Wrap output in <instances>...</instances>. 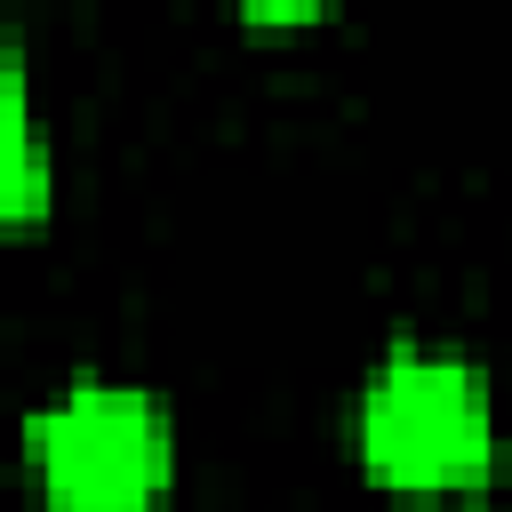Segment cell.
<instances>
[{"label":"cell","instance_id":"obj_1","mask_svg":"<svg viewBox=\"0 0 512 512\" xmlns=\"http://www.w3.org/2000/svg\"><path fill=\"white\" fill-rule=\"evenodd\" d=\"M488 384L448 352H392L360 392V456L384 488H464L488 472Z\"/></svg>","mask_w":512,"mask_h":512},{"label":"cell","instance_id":"obj_2","mask_svg":"<svg viewBox=\"0 0 512 512\" xmlns=\"http://www.w3.org/2000/svg\"><path fill=\"white\" fill-rule=\"evenodd\" d=\"M32 464L56 512H152L168 488V416L136 384H80L32 416Z\"/></svg>","mask_w":512,"mask_h":512},{"label":"cell","instance_id":"obj_3","mask_svg":"<svg viewBox=\"0 0 512 512\" xmlns=\"http://www.w3.org/2000/svg\"><path fill=\"white\" fill-rule=\"evenodd\" d=\"M0 144H8V216L32 224L48 208V160H40V128H32L24 56H0Z\"/></svg>","mask_w":512,"mask_h":512}]
</instances>
